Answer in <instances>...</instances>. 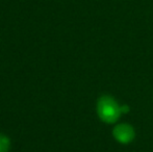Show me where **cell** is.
I'll return each instance as SVG.
<instances>
[{
    "label": "cell",
    "mask_w": 153,
    "mask_h": 152,
    "mask_svg": "<svg viewBox=\"0 0 153 152\" xmlns=\"http://www.w3.org/2000/svg\"><path fill=\"white\" fill-rule=\"evenodd\" d=\"M99 113L102 119L106 120V121H113L117 118L119 114V110H118L117 105L115 102L111 101L109 98H104L100 101L99 104Z\"/></svg>",
    "instance_id": "6da1fadb"
},
{
    "label": "cell",
    "mask_w": 153,
    "mask_h": 152,
    "mask_svg": "<svg viewBox=\"0 0 153 152\" xmlns=\"http://www.w3.org/2000/svg\"><path fill=\"white\" fill-rule=\"evenodd\" d=\"M116 134H117L118 139H119L120 141H122V142H128V141L130 140L131 136H132L130 129L127 128L126 126H121V127L118 128Z\"/></svg>",
    "instance_id": "7a4b0ae2"
},
{
    "label": "cell",
    "mask_w": 153,
    "mask_h": 152,
    "mask_svg": "<svg viewBox=\"0 0 153 152\" xmlns=\"http://www.w3.org/2000/svg\"><path fill=\"white\" fill-rule=\"evenodd\" d=\"M10 147V142L6 136L0 134V152H7Z\"/></svg>",
    "instance_id": "3957f363"
}]
</instances>
